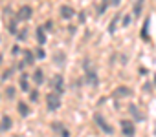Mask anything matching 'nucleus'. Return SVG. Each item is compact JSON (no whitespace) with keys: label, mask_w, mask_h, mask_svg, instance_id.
Returning a JSON list of instances; mask_svg holds the SVG:
<instances>
[{"label":"nucleus","mask_w":156,"mask_h":137,"mask_svg":"<svg viewBox=\"0 0 156 137\" xmlns=\"http://www.w3.org/2000/svg\"><path fill=\"white\" fill-rule=\"evenodd\" d=\"M94 121L98 122V126H99V128H101L105 133H108V135H112V133H114V128H112V126H110V124L105 121V117H103V115L96 113V115H94Z\"/></svg>","instance_id":"obj_1"},{"label":"nucleus","mask_w":156,"mask_h":137,"mask_svg":"<svg viewBox=\"0 0 156 137\" xmlns=\"http://www.w3.org/2000/svg\"><path fill=\"white\" fill-rule=\"evenodd\" d=\"M46 104H48V110H50V112H55V110L61 106L59 95H55V93H50V95L46 97Z\"/></svg>","instance_id":"obj_2"},{"label":"nucleus","mask_w":156,"mask_h":137,"mask_svg":"<svg viewBox=\"0 0 156 137\" xmlns=\"http://www.w3.org/2000/svg\"><path fill=\"white\" fill-rule=\"evenodd\" d=\"M119 126H121V130H123V133H125L127 137H132V135H134V124H132L130 121L123 119V121L119 122Z\"/></svg>","instance_id":"obj_3"},{"label":"nucleus","mask_w":156,"mask_h":137,"mask_svg":"<svg viewBox=\"0 0 156 137\" xmlns=\"http://www.w3.org/2000/svg\"><path fill=\"white\" fill-rule=\"evenodd\" d=\"M85 72H87V84H90V86H98L99 79H98V73H96V70L88 68V70H85Z\"/></svg>","instance_id":"obj_4"},{"label":"nucleus","mask_w":156,"mask_h":137,"mask_svg":"<svg viewBox=\"0 0 156 137\" xmlns=\"http://www.w3.org/2000/svg\"><path fill=\"white\" fill-rule=\"evenodd\" d=\"M30 17H31V8H30V6L20 8V11L17 13V18H19V20H28Z\"/></svg>","instance_id":"obj_5"},{"label":"nucleus","mask_w":156,"mask_h":137,"mask_svg":"<svg viewBox=\"0 0 156 137\" xmlns=\"http://www.w3.org/2000/svg\"><path fill=\"white\" fill-rule=\"evenodd\" d=\"M11 126H13L11 117H9V115H4V117H2V121H0V132H8Z\"/></svg>","instance_id":"obj_6"},{"label":"nucleus","mask_w":156,"mask_h":137,"mask_svg":"<svg viewBox=\"0 0 156 137\" xmlns=\"http://www.w3.org/2000/svg\"><path fill=\"white\" fill-rule=\"evenodd\" d=\"M132 95V92L129 90V88H125V86H119V88H116V92H114V97L118 99V97H130Z\"/></svg>","instance_id":"obj_7"},{"label":"nucleus","mask_w":156,"mask_h":137,"mask_svg":"<svg viewBox=\"0 0 156 137\" xmlns=\"http://www.w3.org/2000/svg\"><path fill=\"white\" fill-rule=\"evenodd\" d=\"M51 86L59 92V95L62 93V75H55L53 77V81H51Z\"/></svg>","instance_id":"obj_8"},{"label":"nucleus","mask_w":156,"mask_h":137,"mask_svg":"<svg viewBox=\"0 0 156 137\" xmlns=\"http://www.w3.org/2000/svg\"><path fill=\"white\" fill-rule=\"evenodd\" d=\"M73 15H75V11H73L70 6H62V8H61V17H62V18H72Z\"/></svg>","instance_id":"obj_9"},{"label":"nucleus","mask_w":156,"mask_h":137,"mask_svg":"<svg viewBox=\"0 0 156 137\" xmlns=\"http://www.w3.org/2000/svg\"><path fill=\"white\" fill-rule=\"evenodd\" d=\"M33 81H35V84H37V86H41V84L44 82V75H42V70H35V73H33Z\"/></svg>","instance_id":"obj_10"},{"label":"nucleus","mask_w":156,"mask_h":137,"mask_svg":"<svg viewBox=\"0 0 156 137\" xmlns=\"http://www.w3.org/2000/svg\"><path fill=\"white\" fill-rule=\"evenodd\" d=\"M17 110H19V113L22 115V117H26V115H30V108H28V104L26 102H19V106H17Z\"/></svg>","instance_id":"obj_11"},{"label":"nucleus","mask_w":156,"mask_h":137,"mask_svg":"<svg viewBox=\"0 0 156 137\" xmlns=\"http://www.w3.org/2000/svg\"><path fill=\"white\" fill-rule=\"evenodd\" d=\"M35 33H37V42L42 46V44L46 42V33H44V29H42V28H37V31H35Z\"/></svg>","instance_id":"obj_12"},{"label":"nucleus","mask_w":156,"mask_h":137,"mask_svg":"<svg viewBox=\"0 0 156 137\" xmlns=\"http://www.w3.org/2000/svg\"><path fill=\"white\" fill-rule=\"evenodd\" d=\"M20 90H22V92H28V90H30V84H28V75H26V73H22V77H20Z\"/></svg>","instance_id":"obj_13"},{"label":"nucleus","mask_w":156,"mask_h":137,"mask_svg":"<svg viewBox=\"0 0 156 137\" xmlns=\"http://www.w3.org/2000/svg\"><path fill=\"white\" fill-rule=\"evenodd\" d=\"M145 0H136V4H134V17H140L141 15V6H143Z\"/></svg>","instance_id":"obj_14"},{"label":"nucleus","mask_w":156,"mask_h":137,"mask_svg":"<svg viewBox=\"0 0 156 137\" xmlns=\"http://www.w3.org/2000/svg\"><path fill=\"white\" fill-rule=\"evenodd\" d=\"M130 112H132V115H134V119L136 121H143V117L140 115V112H138V108H136V104H130V108H129Z\"/></svg>","instance_id":"obj_15"},{"label":"nucleus","mask_w":156,"mask_h":137,"mask_svg":"<svg viewBox=\"0 0 156 137\" xmlns=\"http://www.w3.org/2000/svg\"><path fill=\"white\" fill-rule=\"evenodd\" d=\"M24 60H26V64H33V60H35V55L31 53V51H24Z\"/></svg>","instance_id":"obj_16"},{"label":"nucleus","mask_w":156,"mask_h":137,"mask_svg":"<svg viewBox=\"0 0 156 137\" xmlns=\"http://www.w3.org/2000/svg\"><path fill=\"white\" fill-rule=\"evenodd\" d=\"M33 55H35V58H44V57H46V51H44L42 48H37Z\"/></svg>","instance_id":"obj_17"},{"label":"nucleus","mask_w":156,"mask_h":137,"mask_svg":"<svg viewBox=\"0 0 156 137\" xmlns=\"http://www.w3.org/2000/svg\"><path fill=\"white\" fill-rule=\"evenodd\" d=\"M8 31H9L11 35H17V31H19V28H17V22H11V24H9V28H8Z\"/></svg>","instance_id":"obj_18"},{"label":"nucleus","mask_w":156,"mask_h":137,"mask_svg":"<svg viewBox=\"0 0 156 137\" xmlns=\"http://www.w3.org/2000/svg\"><path fill=\"white\" fill-rule=\"evenodd\" d=\"M147 26H149V20H147V22H145V26H143V29H141V37H143V38H145V40H147V38H149V31H147Z\"/></svg>","instance_id":"obj_19"},{"label":"nucleus","mask_w":156,"mask_h":137,"mask_svg":"<svg viewBox=\"0 0 156 137\" xmlns=\"http://www.w3.org/2000/svg\"><path fill=\"white\" fill-rule=\"evenodd\" d=\"M6 95H8L9 99H13V97H15V88H11V86H8V90H6Z\"/></svg>","instance_id":"obj_20"},{"label":"nucleus","mask_w":156,"mask_h":137,"mask_svg":"<svg viewBox=\"0 0 156 137\" xmlns=\"http://www.w3.org/2000/svg\"><path fill=\"white\" fill-rule=\"evenodd\" d=\"M26 37H28V29H22L19 33V40H26Z\"/></svg>","instance_id":"obj_21"},{"label":"nucleus","mask_w":156,"mask_h":137,"mask_svg":"<svg viewBox=\"0 0 156 137\" xmlns=\"http://www.w3.org/2000/svg\"><path fill=\"white\" fill-rule=\"evenodd\" d=\"M107 6H108V0H103V6L99 8V15H101V13H105V9H107Z\"/></svg>","instance_id":"obj_22"},{"label":"nucleus","mask_w":156,"mask_h":137,"mask_svg":"<svg viewBox=\"0 0 156 137\" xmlns=\"http://www.w3.org/2000/svg\"><path fill=\"white\" fill-rule=\"evenodd\" d=\"M31 101H33V102L39 101V93H37V92H31Z\"/></svg>","instance_id":"obj_23"},{"label":"nucleus","mask_w":156,"mask_h":137,"mask_svg":"<svg viewBox=\"0 0 156 137\" xmlns=\"http://www.w3.org/2000/svg\"><path fill=\"white\" fill-rule=\"evenodd\" d=\"M130 24V15H127L125 18H123V26H129Z\"/></svg>","instance_id":"obj_24"},{"label":"nucleus","mask_w":156,"mask_h":137,"mask_svg":"<svg viewBox=\"0 0 156 137\" xmlns=\"http://www.w3.org/2000/svg\"><path fill=\"white\" fill-rule=\"evenodd\" d=\"M44 28H46V29H51V28H53V24H51V22H46V26H44Z\"/></svg>","instance_id":"obj_25"},{"label":"nucleus","mask_w":156,"mask_h":137,"mask_svg":"<svg viewBox=\"0 0 156 137\" xmlns=\"http://www.w3.org/2000/svg\"><path fill=\"white\" fill-rule=\"evenodd\" d=\"M154 84H156V75H154Z\"/></svg>","instance_id":"obj_26"},{"label":"nucleus","mask_w":156,"mask_h":137,"mask_svg":"<svg viewBox=\"0 0 156 137\" xmlns=\"http://www.w3.org/2000/svg\"><path fill=\"white\" fill-rule=\"evenodd\" d=\"M154 133H156V132H154Z\"/></svg>","instance_id":"obj_27"}]
</instances>
